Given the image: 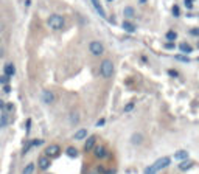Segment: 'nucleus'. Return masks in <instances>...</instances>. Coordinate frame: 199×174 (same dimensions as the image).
<instances>
[{
	"label": "nucleus",
	"instance_id": "f257e3e1",
	"mask_svg": "<svg viewBox=\"0 0 199 174\" xmlns=\"http://www.w3.org/2000/svg\"><path fill=\"white\" fill-rule=\"evenodd\" d=\"M170 163H171V158H170V157H160V158H157L153 165L146 166V168L143 169V174H157L160 169L166 168Z\"/></svg>",
	"mask_w": 199,
	"mask_h": 174
},
{
	"label": "nucleus",
	"instance_id": "f03ea898",
	"mask_svg": "<svg viewBox=\"0 0 199 174\" xmlns=\"http://www.w3.org/2000/svg\"><path fill=\"white\" fill-rule=\"evenodd\" d=\"M100 72H101V76L103 78H111L114 75V64H112V61L104 59L101 62V69H100Z\"/></svg>",
	"mask_w": 199,
	"mask_h": 174
},
{
	"label": "nucleus",
	"instance_id": "7ed1b4c3",
	"mask_svg": "<svg viewBox=\"0 0 199 174\" xmlns=\"http://www.w3.org/2000/svg\"><path fill=\"white\" fill-rule=\"evenodd\" d=\"M48 25H50V28H53V30H61V28L64 27V17L59 16V14H51V16L48 17Z\"/></svg>",
	"mask_w": 199,
	"mask_h": 174
},
{
	"label": "nucleus",
	"instance_id": "20e7f679",
	"mask_svg": "<svg viewBox=\"0 0 199 174\" xmlns=\"http://www.w3.org/2000/svg\"><path fill=\"white\" fill-rule=\"evenodd\" d=\"M89 50H90V53H92V55L100 56V55H103L104 47H103V44H101V42H98V41H92V42L89 44Z\"/></svg>",
	"mask_w": 199,
	"mask_h": 174
},
{
	"label": "nucleus",
	"instance_id": "39448f33",
	"mask_svg": "<svg viewBox=\"0 0 199 174\" xmlns=\"http://www.w3.org/2000/svg\"><path fill=\"white\" fill-rule=\"evenodd\" d=\"M59 151H61V148L58 145H50V146H47L45 154H47V157H58L59 155Z\"/></svg>",
	"mask_w": 199,
	"mask_h": 174
},
{
	"label": "nucleus",
	"instance_id": "423d86ee",
	"mask_svg": "<svg viewBox=\"0 0 199 174\" xmlns=\"http://www.w3.org/2000/svg\"><path fill=\"white\" fill-rule=\"evenodd\" d=\"M42 100H44L45 104H51V103L55 101V95H53L50 90H44V92H42Z\"/></svg>",
	"mask_w": 199,
	"mask_h": 174
},
{
	"label": "nucleus",
	"instance_id": "0eeeda50",
	"mask_svg": "<svg viewBox=\"0 0 199 174\" xmlns=\"http://www.w3.org/2000/svg\"><path fill=\"white\" fill-rule=\"evenodd\" d=\"M92 2V5H93V8L96 10V13L101 16V17H106V13H104V10H103V7H101V3H100V0H90Z\"/></svg>",
	"mask_w": 199,
	"mask_h": 174
},
{
	"label": "nucleus",
	"instance_id": "6e6552de",
	"mask_svg": "<svg viewBox=\"0 0 199 174\" xmlns=\"http://www.w3.org/2000/svg\"><path fill=\"white\" fill-rule=\"evenodd\" d=\"M95 141H96V138L92 135V137H89L87 140H86V145H84V151L86 152H89V151H92L93 149V146H95Z\"/></svg>",
	"mask_w": 199,
	"mask_h": 174
},
{
	"label": "nucleus",
	"instance_id": "1a4fd4ad",
	"mask_svg": "<svg viewBox=\"0 0 199 174\" xmlns=\"http://www.w3.org/2000/svg\"><path fill=\"white\" fill-rule=\"evenodd\" d=\"M191 166H193V162L191 160H187V158L185 160H180V163H179V169L180 171H188Z\"/></svg>",
	"mask_w": 199,
	"mask_h": 174
},
{
	"label": "nucleus",
	"instance_id": "9d476101",
	"mask_svg": "<svg viewBox=\"0 0 199 174\" xmlns=\"http://www.w3.org/2000/svg\"><path fill=\"white\" fill-rule=\"evenodd\" d=\"M95 155H96L98 158H104V157L108 155V151H106V148H104V146H98V148L95 149Z\"/></svg>",
	"mask_w": 199,
	"mask_h": 174
},
{
	"label": "nucleus",
	"instance_id": "9b49d317",
	"mask_svg": "<svg viewBox=\"0 0 199 174\" xmlns=\"http://www.w3.org/2000/svg\"><path fill=\"white\" fill-rule=\"evenodd\" d=\"M48 166H50V158H48L47 155H45V157L42 155V157L39 158V168H41V169H47Z\"/></svg>",
	"mask_w": 199,
	"mask_h": 174
},
{
	"label": "nucleus",
	"instance_id": "f8f14e48",
	"mask_svg": "<svg viewBox=\"0 0 199 174\" xmlns=\"http://www.w3.org/2000/svg\"><path fill=\"white\" fill-rule=\"evenodd\" d=\"M122 27H123V30H125V31H128V33H134V31H135V27H134V24H131L129 20H125Z\"/></svg>",
	"mask_w": 199,
	"mask_h": 174
},
{
	"label": "nucleus",
	"instance_id": "ddd939ff",
	"mask_svg": "<svg viewBox=\"0 0 199 174\" xmlns=\"http://www.w3.org/2000/svg\"><path fill=\"white\" fill-rule=\"evenodd\" d=\"M179 50H180L182 53H185V55H190V53L193 51V48H191V47H190L187 42H182V44L179 45Z\"/></svg>",
	"mask_w": 199,
	"mask_h": 174
},
{
	"label": "nucleus",
	"instance_id": "4468645a",
	"mask_svg": "<svg viewBox=\"0 0 199 174\" xmlns=\"http://www.w3.org/2000/svg\"><path fill=\"white\" fill-rule=\"evenodd\" d=\"M123 14H125V17H126V19H132V17H134V14H135V11H134V8H132V7H126V8H125V11H123Z\"/></svg>",
	"mask_w": 199,
	"mask_h": 174
},
{
	"label": "nucleus",
	"instance_id": "2eb2a0df",
	"mask_svg": "<svg viewBox=\"0 0 199 174\" xmlns=\"http://www.w3.org/2000/svg\"><path fill=\"white\" fill-rule=\"evenodd\" d=\"M14 73H16L14 65H13V64H7V65H5V75H7V76H13Z\"/></svg>",
	"mask_w": 199,
	"mask_h": 174
},
{
	"label": "nucleus",
	"instance_id": "dca6fc26",
	"mask_svg": "<svg viewBox=\"0 0 199 174\" xmlns=\"http://www.w3.org/2000/svg\"><path fill=\"white\" fill-rule=\"evenodd\" d=\"M86 135H87V129H79L78 132H75L73 138H75V140H82Z\"/></svg>",
	"mask_w": 199,
	"mask_h": 174
},
{
	"label": "nucleus",
	"instance_id": "f3484780",
	"mask_svg": "<svg viewBox=\"0 0 199 174\" xmlns=\"http://www.w3.org/2000/svg\"><path fill=\"white\" fill-rule=\"evenodd\" d=\"M142 140H143V135H142V134H134V135L131 137V143H132V145H140Z\"/></svg>",
	"mask_w": 199,
	"mask_h": 174
},
{
	"label": "nucleus",
	"instance_id": "a211bd4d",
	"mask_svg": "<svg viewBox=\"0 0 199 174\" xmlns=\"http://www.w3.org/2000/svg\"><path fill=\"white\" fill-rule=\"evenodd\" d=\"M65 154L69 155V157H72V158H75V157H78V151L73 148V146H69L67 149H65Z\"/></svg>",
	"mask_w": 199,
	"mask_h": 174
},
{
	"label": "nucleus",
	"instance_id": "6ab92c4d",
	"mask_svg": "<svg viewBox=\"0 0 199 174\" xmlns=\"http://www.w3.org/2000/svg\"><path fill=\"white\" fill-rule=\"evenodd\" d=\"M174 157H176L177 160H185V158H188V152L182 149V151H177V152L174 154Z\"/></svg>",
	"mask_w": 199,
	"mask_h": 174
},
{
	"label": "nucleus",
	"instance_id": "aec40b11",
	"mask_svg": "<svg viewBox=\"0 0 199 174\" xmlns=\"http://www.w3.org/2000/svg\"><path fill=\"white\" fill-rule=\"evenodd\" d=\"M33 171H34V163H28L24 169V174H31Z\"/></svg>",
	"mask_w": 199,
	"mask_h": 174
},
{
	"label": "nucleus",
	"instance_id": "412c9836",
	"mask_svg": "<svg viewBox=\"0 0 199 174\" xmlns=\"http://www.w3.org/2000/svg\"><path fill=\"white\" fill-rule=\"evenodd\" d=\"M176 38H177V34H176L174 31H168V33H166V39H168V41H174Z\"/></svg>",
	"mask_w": 199,
	"mask_h": 174
},
{
	"label": "nucleus",
	"instance_id": "4be33fe9",
	"mask_svg": "<svg viewBox=\"0 0 199 174\" xmlns=\"http://www.w3.org/2000/svg\"><path fill=\"white\" fill-rule=\"evenodd\" d=\"M176 59L180 61V62H190V58H187V56H184V55H177Z\"/></svg>",
	"mask_w": 199,
	"mask_h": 174
},
{
	"label": "nucleus",
	"instance_id": "5701e85b",
	"mask_svg": "<svg viewBox=\"0 0 199 174\" xmlns=\"http://www.w3.org/2000/svg\"><path fill=\"white\" fill-rule=\"evenodd\" d=\"M171 11H173V16H174V17H179V16H180V11H179V7H177V5H174Z\"/></svg>",
	"mask_w": 199,
	"mask_h": 174
},
{
	"label": "nucleus",
	"instance_id": "b1692460",
	"mask_svg": "<svg viewBox=\"0 0 199 174\" xmlns=\"http://www.w3.org/2000/svg\"><path fill=\"white\" fill-rule=\"evenodd\" d=\"M7 123H8V118H7V114L5 115H2V118H0V126H7Z\"/></svg>",
	"mask_w": 199,
	"mask_h": 174
},
{
	"label": "nucleus",
	"instance_id": "393cba45",
	"mask_svg": "<svg viewBox=\"0 0 199 174\" xmlns=\"http://www.w3.org/2000/svg\"><path fill=\"white\" fill-rule=\"evenodd\" d=\"M42 143H44V140L38 138V140H33V141H31V146H41Z\"/></svg>",
	"mask_w": 199,
	"mask_h": 174
},
{
	"label": "nucleus",
	"instance_id": "a878e982",
	"mask_svg": "<svg viewBox=\"0 0 199 174\" xmlns=\"http://www.w3.org/2000/svg\"><path fill=\"white\" fill-rule=\"evenodd\" d=\"M132 109H134V103H129V104L125 106V112H131Z\"/></svg>",
	"mask_w": 199,
	"mask_h": 174
},
{
	"label": "nucleus",
	"instance_id": "bb28decb",
	"mask_svg": "<svg viewBox=\"0 0 199 174\" xmlns=\"http://www.w3.org/2000/svg\"><path fill=\"white\" fill-rule=\"evenodd\" d=\"M190 34L191 36H199V28H191L190 30Z\"/></svg>",
	"mask_w": 199,
	"mask_h": 174
},
{
	"label": "nucleus",
	"instance_id": "cd10ccee",
	"mask_svg": "<svg viewBox=\"0 0 199 174\" xmlns=\"http://www.w3.org/2000/svg\"><path fill=\"white\" fill-rule=\"evenodd\" d=\"M8 81H10V76H7V75H5V76H0V83H2V84H5V83H8Z\"/></svg>",
	"mask_w": 199,
	"mask_h": 174
},
{
	"label": "nucleus",
	"instance_id": "c85d7f7f",
	"mask_svg": "<svg viewBox=\"0 0 199 174\" xmlns=\"http://www.w3.org/2000/svg\"><path fill=\"white\" fill-rule=\"evenodd\" d=\"M165 48H168V50H171V48H174V44H173V42L170 41L168 44H165Z\"/></svg>",
	"mask_w": 199,
	"mask_h": 174
},
{
	"label": "nucleus",
	"instance_id": "c756f323",
	"mask_svg": "<svg viewBox=\"0 0 199 174\" xmlns=\"http://www.w3.org/2000/svg\"><path fill=\"white\" fill-rule=\"evenodd\" d=\"M168 75H171V76H174V78H177V76H179L176 70H168Z\"/></svg>",
	"mask_w": 199,
	"mask_h": 174
},
{
	"label": "nucleus",
	"instance_id": "7c9ffc66",
	"mask_svg": "<svg viewBox=\"0 0 199 174\" xmlns=\"http://www.w3.org/2000/svg\"><path fill=\"white\" fill-rule=\"evenodd\" d=\"M78 121V114L75 112V114H72V123H76Z\"/></svg>",
	"mask_w": 199,
	"mask_h": 174
},
{
	"label": "nucleus",
	"instance_id": "2f4dec72",
	"mask_svg": "<svg viewBox=\"0 0 199 174\" xmlns=\"http://www.w3.org/2000/svg\"><path fill=\"white\" fill-rule=\"evenodd\" d=\"M25 126H27L25 129H27V132H28V131H30V127H31V120H30V118L27 120V123H25Z\"/></svg>",
	"mask_w": 199,
	"mask_h": 174
},
{
	"label": "nucleus",
	"instance_id": "473e14b6",
	"mask_svg": "<svg viewBox=\"0 0 199 174\" xmlns=\"http://www.w3.org/2000/svg\"><path fill=\"white\" fill-rule=\"evenodd\" d=\"M104 123H106V120H104V118H101V120H98V123H96V124H98V126H103Z\"/></svg>",
	"mask_w": 199,
	"mask_h": 174
},
{
	"label": "nucleus",
	"instance_id": "72a5a7b5",
	"mask_svg": "<svg viewBox=\"0 0 199 174\" xmlns=\"http://www.w3.org/2000/svg\"><path fill=\"white\" fill-rule=\"evenodd\" d=\"M3 90H5L7 93H10V92H11V87H10V86H5V89H3Z\"/></svg>",
	"mask_w": 199,
	"mask_h": 174
},
{
	"label": "nucleus",
	"instance_id": "f704fd0d",
	"mask_svg": "<svg viewBox=\"0 0 199 174\" xmlns=\"http://www.w3.org/2000/svg\"><path fill=\"white\" fill-rule=\"evenodd\" d=\"M0 109H5V103L2 100H0Z\"/></svg>",
	"mask_w": 199,
	"mask_h": 174
},
{
	"label": "nucleus",
	"instance_id": "c9c22d12",
	"mask_svg": "<svg viewBox=\"0 0 199 174\" xmlns=\"http://www.w3.org/2000/svg\"><path fill=\"white\" fill-rule=\"evenodd\" d=\"M31 5V0H25V7H30Z\"/></svg>",
	"mask_w": 199,
	"mask_h": 174
},
{
	"label": "nucleus",
	"instance_id": "e433bc0d",
	"mask_svg": "<svg viewBox=\"0 0 199 174\" xmlns=\"http://www.w3.org/2000/svg\"><path fill=\"white\" fill-rule=\"evenodd\" d=\"M2 56H3V50H2V48H0V58H2Z\"/></svg>",
	"mask_w": 199,
	"mask_h": 174
},
{
	"label": "nucleus",
	"instance_id": "4c0bfd02",
	"mask_svg": "<svg viewBox=\"0 0 199 174\" xmlns=\"http://www.w3.org/2000/svg\"><path fill=\"white\" fill-rule=\"evenodd\" d=\"M139 2H140V3H145V2H146V0H139Z\"/></svg>",
	"mask_w": 199,
	"mask_h": 174
}]
</instances>
